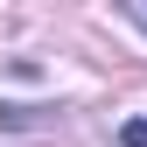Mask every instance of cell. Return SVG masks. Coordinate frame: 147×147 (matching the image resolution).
Masks as SVG:
<instances>
[{"label":"cell","mask_w":147,"mask_h":147,"mask_svg":"<svg viewBox=\"0 0 147 147\" xmlns=\"http://www.w3.org/2000/svg\"><path fill=\"white\" fill-rule=\"evenodd\" d=\"M119 147H147V112H140V119H126V126H119Z\"/></svg>","instance_id":"cell-1"},{"label":"cell","mask_w":147,"mask_h":147,"mask_svg":"<svg viewBox=\"0 0 147 147\" xmlns=\"http://www.w3.org/2000/svg\"><path fill=\"white\" fill-rule=\"evenodd\" d=\"M119 14H126V21H133L140 35H147V0H126V7H119Z\"/></svg>","instance_id":"cell-2"}]
</instances>
